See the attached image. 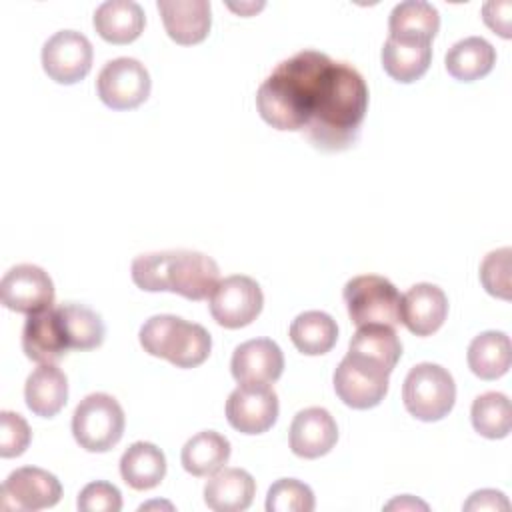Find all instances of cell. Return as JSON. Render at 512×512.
<instances>
[{
  "label": "cell",
  "mask_w": 512,
  "mask_h": 512,
  "mask_svg": "<svg viewBox=\"0 0 512 512\" xmlns=\"http://www.w3.org/2000/svg\"><path fill=\"white\" fill-rule=\"evenodd\" d=\"M464 510L468 512H500L510 510L508 498L500 490H478L470 494V498L464 502Z\"/></svg>",
  "instance_id": "37"
},
{
  "label": "cell",
  "mask_w": 512,
  "mask_h": 512,
  "mask_svg": "<svg viewBox=\"0 0 512 512\" xmlns=\"http://www.w3.org/2000/svg\"><path fill=\"white\" fill-rule=\"evenodd\" d=\"M144 352L156 358H164L176 368L200 366L212 350L210 332L174 314H156L148 318L138 332Z\"/></svg>",
  "instance_id": "4"
},
{
  "label": "cell",
  "mask_w": 512,
  "mask_h": 512,
  "mask_svg": "<svg viewBox=\"0 0 512 512\" xmlns=\"http://www.w3.org/2000/svg\"><path fill=\"white\" fill-rule=\"evenodd\" d=\"M474 430L490 440L506 438L512 428L510 400L502 392H484L472 402L470 410Z\"/></svg>",
  "instance_id": "32"
},
{
  "label": "cell",
  "mask_w": 512,
  "mask_h": 512,
  "mask_svg": "<svg viewBox=\"0 0 512 512\" xmlns=\"http://www.w3.org/2000/svg\"><path fill=\"white\" fill-rule=\"evenodd\" d=\"M76 506L82 512H120L122 494L114 484L96 480L80 490Z\"/></svg>",
  "instance_id": "36"
},
{
  "label": "cell",
  "mask_w": 512,
  "mask_h": 512,
  "mask_svg": "<svg viewBox=\"0 0 512 512\" xmlns=\"http://www.w3.org/2000/svg\"><path fill=\"white\" fill-rule=\"evenodd\" d=\"M344 302L350 320L356 326L366 324H400V292L396 286L378 274L354 276L344 286Z\"/></svg>",
  "instance_id": "7"
},
{
  "label": "cell",
  "mask_w": 512,
  "mask_h": 512,
  "mask_svg": "<svg viewBox=\"0 0 512 512\" xmlns=\"http://www.w3.org/2000/svg\"><path fill=\"white\" fill-rule=\"evenodd\" d=\"M22 350L38 364H56L70 350L58 308L28 314L22 330Z\"/></svg>",
  "instance_id": "16"
},
{
  "label": "cell",
  "mask_w": 512,
  "mask_h": 512,
  "mask_svg": "<svg viewBox=\"0 0 512 512\" xmlns=\"http://www.w3.org/2000/svg\"><path fill=\"white\" fill-rule=\"evenodd\" d=\"M62 496L60 480L36 466H22L8 474L0 488V508L6 512H36L52 508Z\"/></svg>",
  "instance_id": "10"
},
{
  "label": "cell",
  "mask_w": 512,
  "mask_h": 512,
  "mask_svg": "<svg viewBox=\"0 0 512 512\" xmlns=\"http://www.w3.org/2000/svg\"><path fill=\"white\" fill-rule=\"evenodd\" d=\"M228 458L230 442L226 436L214 430H202L194 434L180 452V462L192 476H212L224 468Z\"/></svg>",
  "instance_id": "27"
},
{
  "label": "cell",
  "mask_w": 512,
  "mask_h": 512,
  "mask_svg": "<svg viewBox=\"0 0 512 512\" xmlns=\"http://www.w3.org/2000/svg\"><path fill=\"white\" fill-rule=\"evenodd\" d=\"M404 408L422 422H436L448 416L456 402L452 374L440 364L422 362L410 368L402 384Z\"/></svg>",
  "instance_id": "5"
},
{
  "label": "cell",
  "mask_w": 512,
  "mask_h": 512,
  "mask_svg": "<svg viewBox=\"0 0 512 512\" xmlns=\"http://www.w3.org/2000/svg\"><path fill=\"white\" fill-rule=\"evenodd\" d=\"M152 80L142 62L136 58L108 60L96 80L100 100L112 110H132L150 96Z\"/></svg>",
  "instance_id": "9"
},
{
  "label": "cell",
  "mask_w": 512,
  "mask_h": 512,
  "mask_svg": "<svg viewBox=\"0 0 512 512\" xmlns=\"http://www.w3.org/2000/svg\"><path fill=\"white\" fill-rule=\"evenodd\" d=\"M166 34L182 46L202 42L212 26L208 0H158Z\"/></svg>",
  "instance_id": "19"
},
{
  "label": "cell",
  "mask_w": 512,
  "mask_h": 512,
  "mask_svg": "<svg viewBox=\"0 0 512 512\" xmlns=\"http://www.w3.org/2000/svg\"><path fill=\"white\" fill-rule=\"evenodd\" d=\"M256 494L254 478L242 468H224L204 486V502L214 512L248 510Z\"/></svg>",
  "instance_id": "23"
},
{
  "label": "cell",
  "mask_w": 512,
  "mask_h": 512,
  "mask_svg": "<svg viewBox=\"0 0 512 512\" xmlns=\"http://www.w3.org/2000/svg\"><path fill=\"white\" fill-rule=\"evenodd\" d=\"M316 506L314 492L296 478H280L268 488V512H312Z\"/></svg>",
  "instance_id": "33"
},
{
  "label": "cell",
  "mask_w": 512,
  "mask_h": 512,
  "mask_svg": "<svg viewBox=\"0 0 512 512\" xmlns=\"http://www.w3.org/2000/svg\"><path fill=\"white\" fill-rule=\"evenodd\" d=\"M24 400L32 414L42 418L56 416L68 400L66 374L56 364H40L26 378Z\"/></svg>",
  "instance_id": "22"
},
{
  "label": "cell",
  "mask_w": 512,
  "mask_h": 512,
  "mask_svg": "<svg viewBox=\"0 0 512 512\" xmlns=\"http://www.w3.org/2000/svg\"><path fill=\"white\" fill-rule=\"evenodd\" d=\"M0 298L12 312H42L54 304V284L44 268L36 264H18L4 274Z\"/></svg>",
  "instance_id": "13"
},
{
  "label": "cell",
  "mask_w": 512,
  "mask_h": 512,
  "mask_svg": "<svg viewBox=\"0 0 512 512\" xmlns=\"http://www.w3.org/2000/svg\"><path fill=\"white\" fill-rule=\"evenodd\" d=\"M120 476L134 490L156 488L166 476V456L152 442H134L120 458Z\"/></svg>",
  "instance_id": "25"
},
{
  "label": "cell",
  "mask_w": 512,
  "mask_h": 512,
  "mask_svg": "<svg viewBox=\"0 0 512 512\" xmlns=\"http://www.w3.org/2000/svg\"><path fill=\"white\" fill-rule=\"evenodd\" d=\"M264 306L260 284L244 274H234L220 280L208 298L212 318L230 330L252 324Z\"/></svg>",
  "instance_id": "8"
},
{
  "label": "cell",
  "mask_w": 512,
  "mask_h": 512,
  "mask_svg": "<svg viewBox=\"0 0 512 512\" xmlns=\"http://www.w3.org/2000/svg\"><path fill=\"white\" fill-rule=\"evenodd\" d=\"M384 72L402 84L420 80L432 62V46L424 40H406L388 36L382 46Z\"/></svg>",
  "instance_id": "21"
},
{
  "label": "cell",
  "mask_w": 512,
  "mask_h": 512,
  "mask_svg": "<svg viewBox=\"0 0 512 512\" xmlns=\"http://www.w3.org/2000/svg\"><path fill=\"white\" fill-rule=\"evenodd\" d=\"M348 354L392 374L396 362L402 356V342L392 326L366 324L358 326L350 338Z\"/></svg>",
  "instance_id": "24"
},
{
  "label": "cell",
  "mask_w": 512,
  "mask_h": 512,
  "mask_svg": "<svg viewBox=\"0 0 512 512\" xmlns=\"http://www.w3.org/2000/svg\"><path fill=\"white\" fill-rule=\"evenodd\" d=\"M132 282L144 292H174L188 300L210 298L220 282L218 264L194 250L140 254L130 266Z\"/></svg>",
  "instance_id": "3"
},
{
  "label": "cell",
  "mask_w": 512,
  "mask_h": 512,
  "mask_svg": "<svg viewBox=\"0 0 512 512\" xmlns=\"http://www.w3.org/2000/svg\"><path fill=\"white\" fill-rule=\"evenodd\" d=\"M98 36L110 44L134 42L146 24L144 10L134 0H106L92 16Z\"/></svg>",
  "instance_id": "20"
},
{
  "label": "cell",
  "mask_w": 512,
  "mask_h": 512,
  "mask_svg": "<svg viewBox=\"0 0 512 512\" xmlns=\"http://www.w3.org/2000/svg\"><path fill=\"white\" fill-rule=\"evenodd\" d=\"M384 508H386V510H416V508L428 510V506H426L424 502H420V500H416V498H412V496H400V498L388 502Z\"/></svg>",
  "instance_id": "39"
},
{
  "label": "cell",
  "mask_w": 512,
  "mask_h": 512,
  "mask_svg": "<svg viewBox=\"0 0 512 512\" xmlns=\"http://www.w3.org/2000/svg\"><path fill=\"white\" fill-rule=\"evenodd\" d=\"M368 110V86L348 62L332 60L316 94L302 134L324 152H340L356 144Z\"/></svg>",
  "instance_id": "1"
},
{
  "label": "cell",
  "mask_w": 512,
  "mask_h": 512,
  "mask_svg": "<svg viewBox=\"0 0 512 512\" xmlns=\"http://www.w3.org/2000/svg\"><path fill=\"white\" fill-rule=\"evenodd\" d=\"M330 62L332 58L318 50H300L282 60L256 92L262 120L276 130L302 132Z\"/></svg>",
  "instance_id": "2"
},
{
  "label": "cell",
  "mask_w": 512,
  "mask_h": 512,
  "mask_svg": "<svg viewBox=\"0 0 512 512\" xmlns=\"http://www.w3.org/2000/svg\"><path fill=\"white\" fill-rule=\"evenodd\" d=\"M290 340L306 356L326 354L338 340L336 320L322 310L302 312L290 324Z\"/></svg>",
  "instance_id": "30"
},
{
  "label": "cell",
  "mask_w": 512,
  "mask_h": 512,
  "mask_svg": "<svg viewBox=\"0 0 512 512\" xmlns=\"http://www.w3.org/2000/svg\"><path fill=\"white\" fill-rule=\"evenodd\" d=\"M438 28L440 14L426 0H404L392 8L388 18V30L394 38L432 42Z\"/></svg>",
  "instance_id": "28"
},
{
  "label": "cell",
  "mask_w": 512,
  "mask_h": 512,
  "mask_svg": "<svg viewBox=\"0 0 512 512\" xmlns=\"http://www.w3.org/2000/svg\"><path fill=\"white\" fill-rule=\"evenodd\" d=\"M446 316L448 298L436 284H414L400 300V322L416 336L434 334L444 324Z\"/></svg>",
  "instance_id": "17"
},
{
  "label": "cell",
  "mask_w": 512,
  "mask_h": 512,
  "mask_svg": "<svg viewBox=\"0 0 512 512\" xmlns=\"http://www.w3.org/2000/svg\"><path fill=\"white\" fill-rule=\"evenodd\" d=\"M32 432L28 422L10 410L0 412V456L14 458L20 456L30 444Z\"/></svg>",
  "instance_id": "35"
},
{
  "label": "cell",
  "mask_w": 512,
  "mask_h": 512,
  "mask_svg": "<svg viewBox=\"0 0 512 512\" xmlns=\"http://www.w3.org/2000/svg\"><path fill=\"white\" fill-rule=\"evenodd\" d=\"M230 370L244 388H270L282 376L284 356L274 340L254 338L234 350Z\"/></svg>",
  "instance_id": "14"
},
{
  "label": "cell",
  "mask_w": 512,
  "mask_h": 512,
  "mask_svg": "<svg viewBox=\"0 0 512 512\" xmlns=\"http://www.w3.org/2000/svg\"><path fill=\"white\" fill-rule=\"evenodd\" d=\"M510 256L512 250L504 246L488 252L480 264V282L484 290L500 300H510Z\"/></svg>",
  "instance_id": "34"
},
{
  "label": "cell",
  "mask_w": 512,
  "mask_h": 512,
  "mask_svg": "<svg viewBox=\"0 0 512 512\" xmlns=\"http://www.w3.org/2000/svg\"><path fill=\"white\" fill-rule=\"evenodd\" d=\"M338 440V426L326 408L300 410L290 424V448L296 456L314 460L328 454Z\"/></svg>",
  "instance_id": "18"
},
{
  "label": "cell",
  "mask_w": 512,
  "mask_h": 512,
  "mask_svg": "<svg viewBox=\"0 0 512 512\" xmlns=\"http://www.w3.org/2000/svg\"><path fill=\"white\" fill-rule=\"evenodd\" d=\"M388 376L386 370L346 354L336 366L332 382L338 398L346 406L368 410L384 400L388 392Z\"/></svg>",
  "instance_id": "11"
},
{
  "label": "cell",
  "mask_w": 512,
  "mask_h": 512,
  "mask_svg": "<svg viewBox=\"0 0 512 512\" xmlns=\"http://www.w3.org/2000/svg\"><path fill=\"white\" fill-rule=\"evenodd\" d=\"M124 410L118 400L106 392L88 394L78 402L72 414L74 440L86 452H108L124 434Z\"/></svg>",
  "instance_id": "6"
},
{
  "label": "cell",
  "mask_w": 512,
  "mask_h": 512,
  "mask_svg": "<svg viewBox=\"0 0 512 512\" xmlns=\"http://www.w3.org/2000/svg\"><path fill=\"white\" fill-rule=\"evenodd\" d=\"M70 350H92L104 342L106 328L94 310L84 304L68 302L56 306Z\"/></svg>",
  "instance_id": "31"
},
{
  "label": "cell",
  "mask_w": 512,
  "mask_h": 512,
  "mask_svg": "<svg viewBox=\"0 0 512 512\" xmlns=\"http://www.w3.org/2000/svg\"><path fill=\"white\" fill-rule=\"evenodd\" d=\"M278 396L270 388L238 386L226 400V420L242 434H262L270 430L278 418Z\"/></svg>",
  "instance_id": "15"
},
{
  "label": "cell",
  "mask_w": 512,
  "mask_h": 512,
  "mask_svg": "<svg viewBox=\"0 0 512 512\" xmlns=\"http://www.w3.org/2000/svg\"><path fill=\"white\" fill-rule=\"evenodd\" d=\"M466 358L472 374L482 380H496L504 376L510 368V338L498 330L482 332L470 342Z\"/></svg>",
  "instance_id": "29"
},
{
  "label": "cell",
  "mask_w": 512,
  "mask_h": 512,
  "mask_svg": "<svg viewBox=\"0 0 512 512\" xmlns=\"http://www.w3.org/2000/svg\"><path fill=\"white\" fill-rule=\"evenodd\" d=\"M510 12H512L510 2H486L482 8V18L502 38H510L512 36L510 34Z\"/></svg>",
  "instance_id": "38"
},
{
  "label": "cell",
  "mask_w": 512,
  "mask_h": 512,
  "mask_svg": "<svg viewBox=\"0 0 512 512\" xmlns=\"http://www.w3.org/2000/svg\"><path fill=\"white\" fill-rule=\"evenodd\" d=\"M92 44L76 30H60L42 46V68L58 84H76L92 68Z\"/></svg>",
  "instance_id": "12"
},
{
  "label": "cell",
  "mask_w": 512,
  "mask_h": 512,
  "mask_svg": "<svg viewBox=\"0 0 512 512\" xmlns=\"http://www.w3.org/2000/svg\"><path fill=\"white\" fill-rule=\"evenodd\" d=\"M494 62V46L480 36L458 40L452 48H448L444 58L448 74L460 82H474L484 78L494 68Z\"/></svg>",
  "instance_id": "26"
}]
</instances>
